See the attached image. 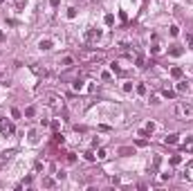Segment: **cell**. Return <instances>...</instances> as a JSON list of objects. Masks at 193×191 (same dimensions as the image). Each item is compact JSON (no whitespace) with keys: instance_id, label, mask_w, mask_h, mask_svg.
<instances>
[{"instance_id":"19","label":"cell","mask_w":193,"mask_h":191,"mask_svg":"<svg viewBox=\"0 0 193 191\" xmlns=\"http://www.w3.org/2000/svg\"><path fill=\"white\" fill-rule=\"evenodd\" d=\"M96 157H99V160H105V157H108V153H105V148H99V153H96Z\"/></svg>"},{"instance_id":"27","label":"cell","mask_w":193,"mask_h":191,"mask_svg":"<svg viewBox=\"0 0 193 191\" xmlns=\"http://www.w3.org/2000/svg\"><path fill=\"white\" fill-rule=\"evenodd\" d=\"M74 16H76V9L70 7V9H67V18H74Z\"/></svg>"},{"instance_id":"35","label":"cell","mask_w":193,"mask_h":191,"mask_svg":"<svg viewBox=\"0 0 193 191\" xmlns=\"http://www.w3.org/2000/svg\"><path fill=\"white\" fill-rule=\"evenodd\" d=\"M0 2H2V0H0Z\"/></svg>"},{"instance_id":"5","label":"cell","mask_w":193,"mask_h":191,"mask_svg":"<svg viewBox=\"0 0 193 191\" xmlns=\"http://www.w3.org/2000/svg\"><path fill=\"white\" fill-rule=\"evenodd\" d=\"M72 65H74V59H72V56H63V59H61V68H72Z\"/></svg>"},{"instance_id":"20","label":"cell","mask_w":193,"mask_h":191,"mask_svg":"<svg viewBox=\"0 0 193 191\" xmlns=\"http://www.w3.org/2000/svg\"><path fill=\"white\" fill-rule=\"evenodd\" d=\"M180 162H182V157H180V155H173V157H171V164H173V166H177Z\"/></svg>"},{"instance_id":"24","label":"cell","mask_w":193,"mask_h":191,"mask_svg":"<svg viewBox=\"0 0 193 191\" xmlns=\"http://www.w3.org/2000/svg\"><path fill=\"white\" fill-rule=\"evenodd\" d=\"M72 85H74V90H81V88H83V81H79V79H76Z\"/></svg>"},{"instance_id":"18","label":"cell","mask_w":193,"mask_h":191,"mask_svg":"<svg viewBox=\"0 0 193 191\" xmlns=\"http://www.w3.org/2000/svg\"><path fill=\"white\" fill-rule=\"evenodd\" d=\"M103 20H105V25H112V23H114V16H112V14H105Z\"/></svg>"},{"instance_id":"17","label":"cell","mask_w":193,"mask_h":191,"mask_svg":"<svg viewBox=\"0 0 193 191\" xmlns=\"http://www.w3.org/2000/svg\"><path fill=\"white\" fill-rule=\"evenodd\" d=\"M119 153H121V155H130L132 148H130V146H121V148H119Z\"/></svg>"},{"instance_id":"7","label":"cell","mask_w":193,"mask_h":191,"mask_svg":"<svg viewBox=\"0 0 193 191\" xmlns=\"http://www.w3.org/2000/svg\"><path fill=\"white\" fill-rule=\"evenodd\" d=\"M153 130H155V124L148 121V124H146V128L141 130V137H144V135H153Z\"/></svg>"},{"instance_id":"23","label":"cell","mask_w":193,"mask_h":191,"mask_svg":"<svg viewBox=\"0 0 193 191\" xmlns=\"http://www.w3.org/2000/svg\"><path fill=\"white\" fill-rule=\"evenodd\" d=\"M11 117H14V119H20V110H18V108H11Z\"/></svg>"},{"instance_id":"32","label":"cell","mask_w":193,"mask_h":191,"mask_svg":"<svg viewBox=\"0 0 193 191\" xmlns=\"http://www.w3.org/2000/svg\"><path fill=\"white\" fill-rule=\"evenodd\" d=\"M186 41H189V45L193 47V34H189V36H186Z\"/></svg>"},{"instance_id":"26","label":"cell","mask_w":193,"mask_h":191,"mask_svg":"<svg viewBox=\"0 0 193 191\" xmlns=\"http://www.w3.org/2000/svg\"><path fill=\"white\" fill-rule=\"evenodd\" d=\"M43 184H45V187H54V180H52V178H45Z\"/></svg>"},{"instance_id":"2","label":"cell","mask_w":193,"mask_h":191,"mask_svg":"<svg viewBox=\"0 0 193 191\" xmlns=\"http://www.w3.org/2000/svg\"><path fill=\"white\" fill-rule=\"evenodd\" d=\"M0 133H2V135H14L16 133V126L11 121H7L5 117H0Z\"/></svg>"},{"instance_id":"28","label":"cell","mask_w":193,"mask_h":191,"mask_svg":"<svg viewBox=\"0 0 193 191\" xmlns=\"http://www.w3.org/2000/svg\"><path fill=\"white\" fill-rule=\"evenodd\" d=\"M177 34H180V27L173 25V27H171V36H177Z\"/></svg>"},{"instance_id":"30","label":"cell","mask_w":193,"mask_h":191,"mask_svg":"<svg viewBox=\"0 0 193 191\" xmlns=\"http://www.w3.org/2000/svg\"><path fill=\"white\" fill-rule=\"evenodd\" d=\"M132 90V83H123V92H130Z\"/></svg>"},{"instance_id":"1","label":"cell","mask_w":193,"mask_h":191,"mask_svg":"<svg viewBox=\"0 0 193 191\" xmlns=\"http://www.w3.org/2000/svg\"><path fill=\"white\" fill-rule=\"evenodd\" d=\"M175 117L184 119V121H191L193 119V106H191V103H184V101L175 103Z\"/></svg>"},{"instance_id":"25","label":"cell","mask_w":193,"mask_h":191,"mask_svg":"<svg viewBox=\"0 0 193 191\" xmlns=\"http://www.w3.org/2000/svg\"><path fill=\"white\" fill-rule=\"evenodd\" d=\"M67 162H70V164H74V162H76V155H74V153H67Z\"/></svg>"},{"instance_id":"12","label":"cell","mask_w":193,"mask_h":191,"mask_svg":"<svg viewBox=\"0 0 193 191\" xmlns=\"http://www.w3.org/2000/svg\"><path fill=\"white\" fill-rule=\"evenodd\" d=\"M177 137H180V135H166V139H164V142H166V144H177Z\"/></svg>"},{"instance_id":"14","label":"cell","mask_w":193,"mask_h":191,"mask_svg":"<svg viewBox=\"0 0 193 191\" xmlns=\"http://www.w3.org/2000/svg\"><path fill=\"white\" fill-rule=\"evenodd\" d=\"M162 94H164V97H166V99H173V97H175V92H173V90H162Z\"/></svg>"},{"instance_id":"31","label":"cell","mask_w":193,"mask_h":191,"mask_svg":"<svg viewBox=\"0 0 193 191\" xmlns=\"http://www.w3.org/2000/svg\"><path fill=\"white\" fill-rule=\"evenodd\" d=\"M14 5H16L18 9H23V7H25V0H16V2H14Z\"/></svg>"},{"instance_id":"3","label":"cell","mask_w":193,"mask_h":191,"mask_svg":"<svg viewBox=\"0 0 193 191\" xmlns=\"http://www.w3.org/2000/svg\"><path fill=\"white\" fill-rule=\"evenodd\" d=\"M14 155H16V151H14V148H7V151H2V153H0V169H2L5 164H9Z\"/></svg>"},{"instance_id":"21","label":"cell","mask_w":193,"mask_h":191,"mask_svg":"<svg viewBox=\"0 0 193 191\" xmlns=\"http://www.w3.org/2000/svg\"><path fill=\"white\" fill-rule=\"evenodd\" d=\"M184 151H191V153H193V139L184 142Z\"/></svg>"},{"instance_id":"6","label":"cell","mask_w":193,"mask_h":191,"mask_svg":"<svg viewBox=\"0 0 193 191\" xmlns=\"http://www.w3.org/2000/svg\"><path fill=\"white\" fill-rule=\"evenodd\" d=\"M50 106H52L54 110H61V106H63V101H61L59 97H50Z\"/></svg>"},{"instance_id":"4","label":"cell","mask_w":193,"mask_h":191,"mask_svg":"<svg viewBox=\"0 0 193 191\" xmlns=\"http://www.w3.org/2000/svg\"><path fill=\"white\" fill-rule=\"evenodd\" d=\"M85 36H88V41H99L101 38V30H90Z\"/></svg>"},{"instance_id":"9","label":"cell","mask_w":193,"mask_h":191,"mask_svg":"<svg viewBox=\"0 0 193 191\" xmlns=\"http://www.w3.org/2000/svg\"><path fill=\"white\" fill-rule=\"evenodd\" d=\"M38 47H41V50H52V41H50V38H45V41L38 43Z\"/></svg>"},{"instance_id":"22","label":"cell","mask_w":193,"mask_h":191,"mask_svg":"<svg viewBox=\"0 0 193 191\" xmlns=\"http://www.w3.org/2000/svg\"><path fill=\"white\" fill-rule=\"evenodd\" d=\"M83 155H85V160H90V162H92V160L96 157V155H94V153H92V151H85V153H83Z\"/></svg>"},{"instance_id":"16","label":"cell","mask_w":193,"mask_h":191,"mask_svg":"<svg viewBox=\"0 0 193 191\" xmlns=\"http://www.w3.org/2000/svg\"><path fill=\"white\" fill-rule=\"evenodd\" d=\"M34 115H36V108L34 106H29V108L25 110V117H34Z\"/></svg>"},{"instance_id":"33","label":"cell","mask_w":193,"mask_h":191,"mask_svg":"<svg viewBox=\"0 0 193 191\" xmlns=\"http://www.w3.org/2000/svg\"><path fill=\"white\" fill-rule=\"evenodd\" d=\"M59 2H61V0H50V5H52V7H56Z\"/></svg>"},{"instance_id":"13","label":"cell","mask_w":193,"mask_h":191,"mask_svg":"<svg viewBox=\"0 0 193 191\" xmlns=\"http://www.w3.org/2000/svg\"><path fill=\"white\" fill-rule=\"evenodd\" d=\"M135 90H137V94H146V83H137Z\"/></svg>"},{"instance_id":"15","label":"cell","mask_w":193,"mask_h":191,"mask_svg":"<svg viewBox=\"0 0 193 191\" xmlns=\"http://www.w3.org/2000/svg\"><path fill=\"white\" fill-rule=\"evenodd\" d=\"M110 70H112L114 74H123V72H121V68H119L117 63H110Z\"/></svg>"},{"instance_id":"34","label":"cell","mask_w":193,"mask_h":191,"mask_svg":"<svg viewBox=\"0 0 193 191\" xmlns=\"http://www.w3.org/2000/svg\"><path fill=\"white\" fill-rule=\"evenodd\" d=\"M5 41V32H0V43H2Z\"/></svg>"},{"instance_id":"11","label":"cell","mask_w":193,"mask_h":191,"mask_svg":"<svg viewBox=\"0 0 193 191\" xmlns=\"http://www.w3.org/2000/svg\"><path fill=\"white\" fill-rule=\"evenodd\" d=\"M177 92H189V83L186 81H180L177 83Z\"/></svg>"},{"instance_id":"10","label":"cell","mask_w":193,"mask_h":191,"mask_svg":"<svg viewBox=\"0 0 193 191\" xmlns=\"http://www.w3.org/2000/svg\"><path fill=\"white\" fill-rule=\"evenodd\" d=\"M171 76L173 79H182V68H171Z\"/></svg>"},{"instance_id":"8","label":"cell","mask_w":193,"mask_h":191,"mask_svg":"<svg viewBox=\"0 0 193 191\" xmlns=\"http://www.w3.org/2000/svg\"><path fill=\"white\" fill-rule=\"evenodd\" d=\"M168 54H171V56H180V54H182V47H180V45H171Z\"/></svg>"},{"instance_id":"29","label":"cell","mask_w":193,"mask_h":191,"mask_svg":"<svg viewBox=\"0 0 193 191\" xmlns=\"http://www.w3.org/2000/svg\"><path fill=\"white\" fill-rule=\"evenodd\" d=\"M137 65H139V68H144V56H141V54H137Z\"/></svg>"}]
</instances>
